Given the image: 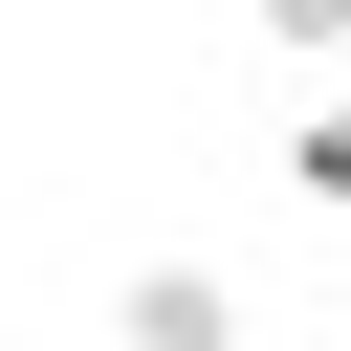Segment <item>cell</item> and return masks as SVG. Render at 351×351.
I'll use <instances>...</instances> for the list:
<instances>
[{
    "label": "cell",
    "instance_id": "1",
    "mask_svg": "<svg viewBox=\"0 0 351 351\" xmlns=\"http://www.w3.org/2000/svg\"><path fill=\"white\" fill-rule=\"evenodd\" d=\"M110 351H241V285L219 263H132L110 285Z\"/></svg>",
    "mask_w": 351,
    "mask_h": 351
},
{
    "label": "cell",
    "instance_id": "2",
    "mask_svg": "<svg viewBox=\"0 0 351 351\" xmlns=\"http://www.w3.org/2000/svg\"><path fill=\"white\" fill-rule=\"evenodd\" d=\"M263 176H285V197H307V219H351V88H307V110H285V154H263Z\"/></svg>",
    "mask_w": 351,
    "mask_h": 351
},
{
    "label": "cell",
    "instance_id": "3",
    "mask_svg": "<svg viewBox=\"0 0 351 351\" xmlns=\"http://www.w3.org/2000/svg\"><path fill=\"white\" fill-rule=\"evenodd\" d=\"M241 22H263L285 66H351V0H241Z\"/></svg>",
    "mask_w": 351,
    "mask_h": 351
}]
</instances>
